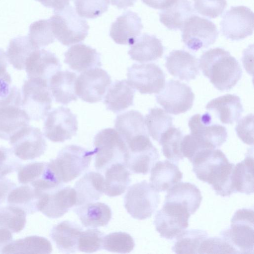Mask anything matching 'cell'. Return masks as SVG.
<instances>
[{
	"label": "cell",
	"mask_w": 254,
	"mask_h": 254,
	"mask_svg": "<svg viewBox=\"0 0 254 254\" xmlns=\"http://www.w3.org/2000/svg\"><path fill=\"white\" fill-rule=\"evenodd\" d=\"M192 171L197 178L211 185L217 195L228 196L235 193L232 175L235 165L220 149H206L192 159Z\"/></svg>",
	"instance_id": "6da1fadb"
},
{
	"label": "cell",
	"mask_w": 254,
	"mask_h": 254,
	"mask_svg": "<svg viewBox=\"0 0 254 254\" xmlns=\"http://www.w3.org/2000/svg\"><path fill=\"white\" fill-rule=\"evenodd\" d=\"M198 64L203 75L221 91L232 89L242 76V70L238 62L222 48L211 49L204 52Z\"/></svg>",
	"instance_id": "7a4b0ae2"
},
{
	"label": "cell",
	"mask_w": 254,
	"mask_h": 254,
	"mask_svg": "<svg viewBox=\"0 0 254 254\" xmlns=\"http://www.w3.org/2000/svg\"><path fill=\"white\" fill-rule=\"evenodd\" d=\"M49 19L53 33L63 45L69 46L83 41L88 34L87 22L70 5L54 12Z\"/></svg>",
	"instance_id": "3957f363"
},
{
	"label": "cell",
	"mask_w": 254,
	"mask_h": 254,
	"mask_svg": "<svg viewBox=\"0 0 254 254\" xmlns=\"http://www.w3.org/2000/svg\"><path fill=\"white\" fill-rule=\"evenodd\" d=\"M254 215L253 209L237 210L231 219L230 227L220 233L236 254H254Z\"/></svg>",
	"instance_id": "277c9868"
},
{
	"label": "cell",
	"mask_w": 254,
	"mask_h": 254,
	"mask_svg": "<svg viewBox=\"0 0 254 254\" xmlns=\"http://www.w3.org/2000/svg\"><path fill=\"white\" fill-rule=\"evenodd\" d=\"M94 145L96 150L95 167L97 171H105L116 163L124 164L128 148L116 129L107 128L100 130L94 137Z\"/></svg>",
	"instance_id": "5b68a950"
},
{
	"label": "cell",
	"mask_w": 254,
	"mask_h": 254,
	"mask_svg": "<svg viewBox=\"0 0 254 254\" xmlns=\"http://www.w3.org/2000/svg\"><path fill=\"white\" fill-rule=\"evenodd\" d=\"M18 88H10L7 95L0 98V138L6 140L23 127L29 126L30 119L22 107Z\"/></svg>",
	"instance_id": "8992f818"
},
{
	"label": "cell",
	"mask_w": 254,
	"mask_h": 254,
	"mask_svg": "<svg viewBox=\"0 0 254 254\" xmlns=\"http://www.w3.org/2000/svg\"><path fill=\"white\" fill-rule=\"evenodd\" d=\"M94 149L88 150L76 145L63 148L55 159L51 160L62 183H68L76 178L89 167Z\"/></svg>",
	"instance_id": "52a82bcc"
},
{
	"label": "cell",
	"mask_w": 254,
	"mask_h": 254,
	"mask_svg": "<svg viewBox=\"0 0 254 254\" xmlns=\"http://www.w3.org/2000/svg\"><path fill=\"white\" fill-rule=\"evenodd\" d=\"M158 192L146 180L135 183L128 189L125 196V207L134 219L150 218L159 204Z\"/></svg>",
	"instance_id": "ba28073f"
},
{
	"label": "cell",
	"mask_w": 254,
	"mask_h": 254,
	"mask_svg": "<svg viewBox=\"0 0 254 254\" xmlns=\"http://www.w3.org/2000/svg\"><path fill=\"white\" fill-rule=\"evenodd\" d=\"M22 107L30 120L44 119L51 110L52 96L49 83L39 79L28 78L22 87Z\"/></svg>",
	"instance_id": "9c48e42d"
},
{
	"label": "cell",
	"mask_w": 254,
	"mask_h": 254,
	"mask_svg": "<svg viewBox=\"0 0 254 254\" xmlns=\"http://www.w3.org/2000/svg\"><path fill=\"white\" fill-rule=\"evenodd\" d=\"M17 178L20 184H29L44 192L53 190L63 183L51 161L30 163L21 166L18 170Z\"/></svg>",
	"instance_id": "30bf717a"
},
{
	"label": "cell",
	"mask_w": 254,
	"mask_h": 254,
	"mask_svg": "<svg viewBox=\"0 0 254 254\" xmlns=\"http://www.w3.org/2000/svg\"><path fill=\"white\" fill-rule=\"evenodd\" d=\"M180 30L183 42L194 51L213 44L218 36L217 27L212 21L195 15L186 20Z\"/></svg>",
	"instance_id": "8fae6325"
},
{
	"label": "cell",
	"mask_w": 254,
	"mask_h": 254,
	"mask_svg": "<svg viewBox=\"0 0 254 254\" xmlns=\"http://www.w3.org/2000/svg\"><path fill=\"white\" fill-rule=\"evenodd\" d=\"M111 82V76L105 70L98 67L91 68L76 77L75 92L83 101L97 103L104 97Z\"/></svg>",
	"instance_id": "7c38bea8"
},
{
	"label": "cell",
	"mask_w": 254,
	"mask_h": 254,
	"mask_svg": "<svg viewBox=\"0 0 254 254\" xmlns=\"http://www.w3.org/2000/svg\"><path fill=\"white\" fill-rule=\"evenodd\" d=\"M190 213L184 207L176 203L164 202L155 215L154 224L161 238H176L189 226Z\"/></svg>",
	"instance_id": "4fadbf2b"
},
{
	"label": "cell",
	"mask_w": 254,
	"mask_h": 254,
	"mask_svg": "<svg viewBox=\"0 0 254 254\" xmlns=\"http://www.w3.org/2000/svg\"><path fill=\"white\" fill-rule=\"evenodd\" d=\"M156 97L157 103L166 112L177 115L192 108L194 95L191 88L186 84L171 79L165 84Z\"/></svg>",
	"instance_id": "5bb4252c"
},
{
	"label": "cell",
	"mask_w": 254,
	"mask_h": 254,
	"mask_svg": "<svg viewBox=\"0 0 254 254\" xmlns=\"http://www.w3.org/2000/svg\"><path fill=\"white\" fill-rule=\"evenodd\" d=\"M78 122L75 115L63 106L49 112L44 124V134L51 141L63 142L76 133Z\"/></svg>",
	"instance_id": "9a60e30c"
},
{
	"label": "cell",
	"mask_w": 254,
	"mask_h": 254,
	"mask_svg": "<svg viewBox=\"0 0 254 254\" xmlns=\"http://www.w3.org/2000/svg\"><path fill=\"white\" fill-rule=\"evenodd\" d=\"M127 81L141 94L158 93L165 84L162 70L153 63L134 64L127 69Z\"/></svg>",
	"instance_id": "2e32d148"
},
{
	"label": "cell",
	"mask_w": 254,
	"mask_h": 254,
	"mask_svg": "<svg viewBox=\"0 0 254 254\" xmlns=\"http://www.w3.org/2000/svg\"><path fill=\"white\" fill-rule=\"evenodd\" d=\"M254 28V13L243 5L232 6L226 11L220 22L222 34L232 41L242 40L252 35Z\"/></svg>",
	"instance_id": "e0dca14e"
},
{
	"label": "cell",
	"mask_w": 254,
	"mask_h": 254,
	"mask_svg": "<svg viewBox=\"0 0 254 254\" xmlns=\"http://www.w3.org/2000/svg\"><path fill=\"white\" fill-rule=\"evenodd\" d=\"M9 143L15 155L24 160L40 157L47 148L46 141L40 129L29 126L14 133L10 138Z\"/></svg>",
	"instance_id": "ac0fdd59"
},
{
	"label": "cell",
	"mask_w": 254,
	"mask_h": 254,
	"mask_svg": "<svg viewBox=\"0 0 254 254\" xmlns=\"http://www.w3.org/2000/svg\"><path fill=\"white\" fill-rule=\"evenodd\" d=\"M127 148L124 164L133 173L148 174L159 158L158 150L149 137L130 143Z\"/></svg>",
	"instance_id": "d6986e66"
},
{
	"label": "cell",
	"mask_w": 254,
	"mask_h": 254,
	"mask_svg": "<svg viewBox=\"0 0 254 254\" xmlns=\"http://www.w3.org/2000/svg\"><path fill=\"white\" fill-rule=\"evenodd\" d=\"M76 204V192L69 186L62 185L46 192L40 203L39 211L50 218L64 215Z\"/></svg>",
	"instance_id": "ffe728a7"
},
{
	"label": "cell",
	"mask_w": 254,
	"mask_h": 254,
	"mask_svg": "<svg viewBox=\"0 0 254 254\" xmlns=\"http://www.w3.org/2000/svg\"><path fill=\"white\" fill-rule=\"evenodd\" d=\"M188 125L190 133L200 138L214 148L221 146L228 136L225 127L213 124L210 114H195L189 120Z\"/></svg>",
	"instance_id": "44dd1931"
},
{
	"label": "cell",
	"mask_w": 254,
	"mask_h": 254,
	"mask_svg": "<svg viewBox=\"0 0 254 254\" xmlns=\"http://www.w3.org/2000/svg\"><path fill=\"white\" fill-rule=\"evenodd\" d=\"M61 68V63L55 54L43 49L34 51L27 59L25 65L28 78L39 79L48 83Z\"/></svg>",
	"instance_id": "7402d4cb"
},
{
	"label": "cell",
	"mask_w": 254,
	"mask_h": 254,
	"mask_svg": "<svg viewBox=\"0 0 254 254\" xmlns=\"http://www.w3.org/2000/svg\"><path fill=\"white\" fill-rule=\"evenodd\" d=\"M141 18L131 11L124 12L111 25L110 36L120 45H132L143 29Z\"/></svg>",
	"instance_id": "603a6c76"
},
{
	"label": "cell",
	"mask_w": 254,
	"mask_h": 254,
	"mask_svg": "<svg viewBox=\"0 0 254 254\" xmlns=\"http://www.w3.org/2000/svg\"><path fill=\"white\" fill-rule=\"evenodd\" d=\"M165 66L173 76L181 80L194 79L199 73L198 60L184 50H173L166 57Z\"/></svg>",
	"instance_id": "cb8c5ba5"
},
{
	"label": "cell",
	"mask_w": 254,
	"mask_h": 254,
	"mask_svg": "<svg viewBox=\"0 0 254 254\" xmlns=\"http://www.w3.org/2000/svg\"><path fill=\"white\" fill-rule=\"evenodd\" d=\"M64 56V63L77 72L98 67L102 65L100 54L96 49L84 44L72 45Z\"/></svg>",
	"instance_id": "d4e9b609"
},
{
	"label": "cell",
	"mask_w": 254,
	"mask_h": 254,
	"mask_svg": "<svg viewBox=\"0 0 254 254\" xmlns=\"http://www.w3.org/2000/svg\"><path fill=\"white\" fill-rule=\"evenodd\" d=\"M202 199L201 192L195 185L189 182H179L168 190L164 202L180 205L192 215L199 207Z\"/></svg>",
	"instance_id": "484cf974"
},
{
	"label": "cell",
	"mask_w": 254,
	"mask_h": 254,
	"mask_svg": "<svg viewBox=\"0 0 254 254\" xmlns=\"http://www.w3.org/2000/svg\"><path fill=\"white\" fill-rule=\"evenodd\" d=\"M104 178L98 172H89L75 183V206L82 205L98 200L104 190Z\"/></svg>",
	"instance_id": "4316f807"
},
{
	"label": "cell",
	"mask_w": 254,
	"mask_h": 254,
	"mask_svg": "<svg viewBox=\"0 0 254 254\" xmlns=\"http://www.w3.org/2000/svg\"><path fill=\"white\" fill-rule=\"evenodd\" d=\"M205 108L213 111L224 124H232L237 121L244 111L240 97L228 94L210 101Z\"/></svg>",
	"instance_id": "83f0119b"
},
{
	"label": "cell",
	"mask_w": 254,
	"mask_h": 254,
	"mask_svg": "<svg viewBox=\"0 0 254 254\" xmlns=\"http://www.w3.org/2000/svg\"><path fill=\"white\" fill-rule=\"evenodd\" d=\"M183 173L176 164L165 160L156 162L151 169L150 185L158 192L168 190L180 182Z\"/></svg>",
	"instance_id": "f1b7e54d"
},
{
	"label": "cell",
	"mask_w": 254,
	"mask_h": 254,
	"mask_svg": "<svg viewBox=\"0 0 254 254\" xmlns=\"http://www.w3.org/2000/svg\"><path fill=\"white\" fill-rule=\"evenodd\" d=\"M83 230L80 225L69 221H64L54 226L50 237L62 252L74 253L78 250L79 235Z\"/></svg>",
	"instance_id": "f546056e"
},
{
	"label": "cell",
	"mask_w": 254,
	"mask_h": 254,
	"mask_svg": "<svg viewBox=\"0 0 254 254\" xmlns=\"http://www.w3.org/2000/svg\"><path fill=\"white\" fill-rule=\"evenodd\" d=\"M135 92L127 80L116 81L108 88L104 103L108 110L120 113L133 105Z\"/></svg>",
	"instance_id": "4dcf8cb0"
},
{
	"label": "cell",
	"mask_w": 254,
	"mask_h": 254,
	"mask_svg": "<svg viewBox=\"0 0 254 254\" xmlns=\"http://www.w3.org/2000/svg\"><path fill=\"white\" fill-rule=\"evenodd\" d=\"M115 127L126 143L138 137L149 135L144 118L136 110H130L117 116Z\"/></svg>",
	"instance_id": "1f68e13d"
},
{
	"label": "cell",
	"mask_w": 254,
	"mask_h": 254,
	"mask_svg": "<svg viewBox=\"0 0 254 254\" xmlns=\"http://www.w3.org/2000/svg\"><path fill=\"white\" fill-rule=\"evenodd\" d=\"M76 74L67 70L59 71L54 74L49 82V87L55 101L67 105L77 99L74 84Z\"/></svg>",
	"instance_id": "d6a6232c"
},
{
	"label": "cell",
	"mask_w": 254,
	"mask_h": 254,
	"mask_svg": "<svg viewBox=\"0 0 254 254\" xmlns=\"http://www.w3.org/2000/svg\"><path fill=\"white\" fill-rule=\"evenodd\" d=\"M163 52L164 47L160 40L154 35L143 34L131 45L128 54L132 60L143 63L158 59Z\"/></svg>",
	"instance_id": "836d02e7"
},
{
	"label": "cell",
	"mask_w": 254,
	"mask_h": 254,
	"mask_svg": "<svg viewBox=\"0 0 254 254\" xmlns=\"http://www.w3.org/2000/svg\"><path fill=\"white\" fill-rule=\"evenodd\" d=\"M45 192L29 185L15 187L8 194L7 203L20 208L26 213L34 214L39 211Z\"/></svg>",
	"instance_id": "e575fe53"
},
{
	"label": "cell",
	"mask_w": 254,
	"mask_h": 254,
	"mask_svg": "<svg viewBox=\"0 0 254 254\" xmlns=\"http://www.w3.org/2000/svg\"><path fill=\"white\" fill-rule=\"evenodd\" d=\"M74 212L82 225L89 228L106 226L112 218L110 207L106 204L99 202L76 206Z\"/></svg>",
	"instance_id": "d590c367"
},
{
	"label": "cell",
	"mask_w": 254,
	"mask_h": 254,
	"mask_svg": "<svg viewBox=\"0 0 254 254\" xmlns=\"http://www.w3.org/2000/svg\"><path fill=\"white\" fill-rule=\"evenodd\" d=\"M131 182L129 170L122 163L113 164L106 169L103 192L107 196H119L125 192Z\"/></svg>",
	"instance_id": "8d00e7d4"
},
{
	"label": "cell",
	"mask_w": 254,
	"mask_h": 254,
	"mask_svg": "<svg viewBox=\"0 0 254 254\" xmlns=\"http://www.w3.org/2000/svg\"><path fill=\"white\" fill-rule=\"evenodd\" d=\"M194 13L195 10L189 0H177L161 10L160 21L169 30H181L186 20Z\"/></svg>",
	"instance_id": "74e56055"
},
{
	"label": "cell",
	"mask_w": 254,
	"mask_h": 254,
	"mask_svg": "<svg viewBox=\"0 0 254 254\" xmlns=\"http://www.w3.org/2000/svg\"><path fill=\"white\" fill-rule=\"evenodd\" d=\"M254 161L253 152H248L245 158L234 166L232 181L235 192L250 194L254 190Z\"/></svg>",
	"instance_id": "f35d334b"
},
{
	"label": "cell",
	"mask_w": 254,
	"mask_h": 254,
	"mask_svg": "<svg viewBox=\"0 0 254 254\" xmlns=\"http://www.w3.org/2000/svg\"><path fill=\"white\" fill-rule=\"evenodd\" d=\"M52 252V244L47 239L30 236L11 241L3 248L2 254H50Z\"/></svg>",
	"instance_id": "ab89813d"
},
{
	"label": "cell",
	"mask_w": 254,
	"mask_h": 254,
	"mask_svg": "<svg viewBox=\"0 0 254 254\" xmlns=\"http://www.w3.org/2000/svg\"><path fill=\"white\" fill-rule=\"evenodd\" d=\"M39 49L28 36H18L11 39L6 56L9 63L18 70L25 69L27 59L35 50Z\"/></svg>",
	"instance_id": "60d3db41"
},
{
	"label": "cell",
	"mask_w": 254,
	"mask_h": 254,
	"mask_svg": "<svg viewBox=\"0 0 254 254\" xmlns=\"http://www.w3.org/2000/svg\"><path fill=\"white\" fill-rule=\"evenodd\" d=\"M184 136L181 130L173 126L167 129L159 140L162 146L164 156L174 162H179L184 159L181 151V143Z\"/></svg>",
	"instance_id": "b9f144b4"
},
{
	"label": "cell",
	"mask_w": 254,
	"mask_h": 254,
	"mask_svg": "<svg viewBox=\"0 0 254 254\" xmlns=\"http://www.w3.org/2000/svg\"><path fill=\"white\" fill-rule=\"evenodd\" d=\"M207 237L208 234L204 230H184L176 238L172 251L176 254H198L201 242Z\"/></svg>",
	"instance_id": "7bdbcfd3"
},
{
	"label": "cell",
	"mask_w": 254,
	"mask_h": 254,
	"mask_svg": "<svg viewBox=\"0 0 254 254\" xmlns=\"http://www.w3.org/2000/svg\"><path fill=\"white\" fill-rule=\"evenodd\" d=\"M144 120L148 134L157 141L167 129L173 126L172 117L159 108L151 109Z\"/></svg>",
	"instance_id": "ee69618b"
},
{
	"label": "cell",
	"mask_w": 254,
	"mask_h": 254,
	"mask_svg": "<svg viewBox=\"0 0 254 254\" xmlns=\"http://www.w3.org/2000/svg\"><path fill=\"white\" fill-rule=\"evenodd\" d=\"M26 223V213L17 206L8 205L0 206V228L12 233L21 232Z\"/></svg>",
	"instance_id": "f6af8a7d"
},
{
	"label": "cell",
	"mask_w": 254,
	"mask_h": 254,
	"mask_svg": "<svg viewBox=\"0 0 254 254\" xmlns=\"http://www.w3.org/2000/svg\"><path fill=\"white\" fill-rule=\"evenodd\" d=\"M135 246L132 237L128 233L117 232L104 237L102 248L107 251L120 254L131 252Z\"/></svg>",
	"instance_id": "bcb514c9"
},
{
	"label": "cell",
	"mask_w": 254,
	"mask_h": 254,
	"mask_svg": "<svg viewBox=\"0 0 254 254\" xmlns=\"http://www.w3.org/2000/svg\"><path fill=\"white\" fill-rule=\"evenodd\" d=\"M28 36L39 49L53 43L55 40L49 19H41L33 22L29 27Z\"/></svg>",
	"instance_id": "7dc6e473"
},
{
	"label": "cell",
	"mask_w": 254,
	"mask_h": 254,
	"mask_svg": "<svg viewBox=\"0 0 254 254\" xmlns=\"http://www.w3.org/2000/svg\"><path fill=\"white\" fill-rule=\"evenodd\" d=\"M110 3L107 0H74L77 14L89 19L96 18L106 12Z\"/></svg>",
	"instance_id": "c3c4849f"
},
{
	"label": "cell",
	"mask_w": 254,
	"mask_h": 254,
	"mask_svg": "<svg viewBox=\"0 0 254 254\" xmlns=\"http://www.w3.org/2000/svg\"><path fill=\"white\" fill-rule=\"evenodd\" d=\"M104 233L97 229L82 231L78 241V250L86 253L96 252L102 248Z\"/></svg>",
	"instance_id": "681fc988"
},
{
	"label": "cell",
	"mask_w": 254,
	"mask_h": 254,
	"mask_svg": "<svg viewBox=\"0 0 254 254\" xmlns=\"http://www.w3.org/2000/svg\"><path fill=\"white\" fill-rule=\"evenodd\" d=\"M194 9L201 15L215 18L221 15L227 7L226 0H193Z\"/></svg>",
	"instance_id": "f907efd6"
},
{
	"label": "cell",
	"mask_w": 254,
	"mask_h": 254,
	"mask_svg": "<svg viewBox=\"0 0 254 254\" xmlns=\"http://www.w3.org/2000/svg\"><path fill=\"white\" fill-rule=\"evenodd\" d=\"M206 149L215 148L191 133L185 135L183 138L181 143L182 154L184 157L188 158L191 162L196 155Z\"/></svg>",
	"instance_id": "816d5d0a"
},
{
	"label": "cell",
	"mask_w": 254,
	"mask_h": 254,
	"mask_svg": "<svg viewBox=\"0 0 254 254\" xmlns=\"http://www.w3.org/2000/svg\"><path fill=\"white\" fill-rule=\"evenodd\" d=\"M236 254L234 249L221 236L207 237L201 243L198 254Z\"/></svg>",
	"instance_id": "f5cc1de1"
},
{
	"label": "cell",
	"mask_w": 254,
	"mask_h": 254,
	"mask_svg": "<svg viewBox=\"0 0 254 254\" xmlns=\"http://www.w3.org/2000/svg\"><path fill=\"white\" fill-rule=\"evenodd\" d=\"M13 150L3 146L0 147V177L17 171L21 166V162Z\"/></svg>",
	"instance_id": "db71d44e"
},
{
	"label": "cell",
	"mask_w": 254,
	"mask_h": 254,
	"mask_svg": "<svg viewBox=\"0 0 254 254\" xmlns=\"http://www.w3.org/2000/svg\"><path fill=\"white\" fill-rule=\"evenodd\" d=\"M235 130L238 136L245 143L254 144V115L249 114L238 120Z\"/></svg>",
	"instance_id": "11a10c76"
},
{
	"label": "cell",
	"mask_w": 254,
	"mask_h": 254,
	"mask_svg": "<svg viewBox=\"0 0 254 254\" xmlns=\"http://www.w3.org/2000/svg\"><path fill=\"white\" fill-rule=\"evenodd\" d=\"M7 66L6 54L0 48V98L6 96L10 89L11 77L6 71Z\"/></svg>",
	"instance_id": "9f6ffc18"
},
{
	"label": "cell",
	"mask_w": 254,
	"mask_h": 254,
	"mask_svg": "<svg viewBox=\"0 0 254 254\" xmlns=\"http://www.w3.org/2000/svg\"><path fill=\"white\" fill-rule=\"evenodd\" d=\"M16 187V184L10 180L0 177V204L3 203L11 190Z\"/></svg>",
	"instance_id": "6f0895ef"
},
{
	"label": "cell",
	"mask_w": 254,
	"mask_h": 254,
	"mask_svg": "<svg viewBox=\"0 0 254 254\" xmlns=\"http://www.w3.org/2000/svg\"><path fill=\"white\" fill-rule=\"evenodd\" d=\"M48 8L54 9V12L60 10L69 5L70 0H35Z\"/></svg>",
	"instance_id": "680465c9"
},
{
	"label": "cell",
	"mask_w": 254,
	"mask_h": 254,
	"mask_svg": "<svg viewBox=\"0 0 254 254\" xmlns=\"http://www.w3.org/2000/svg\"><path fill=\"white\" fill-rule=\"evenodd\" d=\"M142 2L149 7L162 10L177 1V0H142Z\"/></svg>",
	"instance_id": "91938a15"
},
{
	"label": "cell",
	"mask_w": 254,
	"mask_h": 254,
	"mask_svg": "<svg viewBox=\"0 0 254 254\" xmlns=\"http://www.w3.org/2000/svg\"><path fill=\"white\" fill-rule=\"evenodd\" d=\"M12 240L11 232L8 230L0 228V254H2L3 248Z\"/></svg>",
	"instance_id": "94428289"
},
{
	"label": "cell",
	"mask_w": 254,
	"mask_h": 254,
	"mask_svg": "<svg viewBox=\"0 0 254 254\" xmlns=\"http://www.w3.org/2000/svg\"><path fill=\"white\" fill-rule=\"evenodd\" d=\"M137 0H110L112 5L119 9L127 8L133 6Z\"/></svg>",
	"instance_id": "6125c7cd"
}]
</instances>
